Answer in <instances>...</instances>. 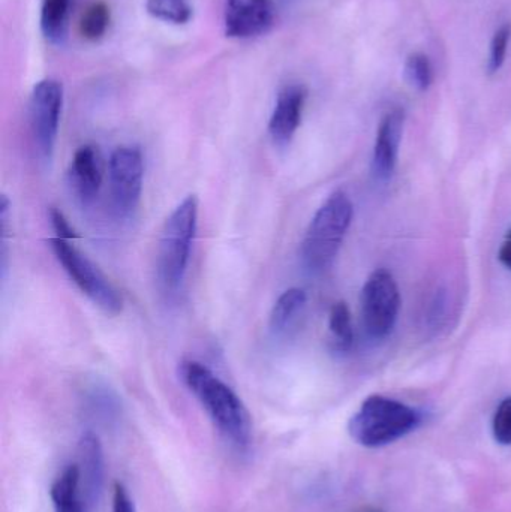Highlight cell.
I'll list each match as a JSON object with an SVG mask.
<instances>
[{
	"mask_svg": "<svg viewBox=\"0 0 511 512\" xmlns=\"http://www.w3.org/2000/svg\"><path fill=\"white\" fill-rule=\"evenodd\" d=\"M180 379L197 397L219 432L237 448L251 444V415L245 403L209 367L186 360L179 367Z\"/></svg>",
	"mask_w": 511,
	"mask_h": 512,
	"instance_id": "obj_1",
	"label": "cell"
},
{
	"mask_svg": "<svg viewBox=\"0 0 511 512\" xmlns=\"http://www.w3.org/2000/svg\"><path fill=\"white\" fill-rule=\"evenodd\" d=\"M197 225L198 200L195 195H189L165 221L159 239L156 270L159 283L167 291H177L185 279Z\"/></svg>",
	"mask_w": 511,
	"mask_h": 512,
	"instance_id": "obj_2",
	"label": "cell"
},
{
	"mask_svg": "<svg viewBox=\"0 0 511 512\" xmlns=\"http://www.w3.org/2000/svg\"><path fill=\"white\" fill-rule=\"evenodd\" d=\"M420 417L413 408L384 396H371L351 418V438L363 447L377 448L404 438L419 426Z\"/></svg>",
	"mask_w": 511,
	"mask_h": 512,
	"instance_id": "obj_3",
	"label": "cell"
},
{
	"mask_svg": "<svg viewBox=\"0 0 511 512\" xmlns=\"http://www.w3.org/2000/svg\"><path fill=\"white\" fill-rule=\"evenodd\" d=\"M353 203L344 192H335L318 209L306 230L302 258L312 271H323L338 255L353 221Z\"/></svg>",
	"mask_w": 511,
	"mask_h": 512,
	"instance_id": "obj_4",
	"label": "cell"
},
{
	"mask_svg": "<svg viewBox=\"0 0 511 512\" xmlns=\"http://www.w3.org/2000/svg\"><path fill=\"white\" fill-rule=\"evenodd\" d=\"M48 243L69 279L95 306L107 315L114 316L122 312V295L86 255L81 254L71 243L57 237L48 240Z\"/></svg>",
	"mask_w": 511,
	"mask_h": 512,
	"instance_id": "obj_5",
	"label": "cell"
},
{
	"mask_svg": "<svg viewBox=\"0 0 511 512\" xmlns=\"http://www.w3.org/2000/svg\"><path fill=\"white\" fill-rule=\"evenodd\" d=\"M360 304L368 336L372 339L389 336L401 309V294L389 271L377 270L369 276L360 295Z\"/></svg>",
	"mask_w": 511,
	"mask_h": 512,
	"instance_id": "obj_6",
	"label": "cell"
},
{
	"mask_svg": "<svg viewBox=\"0 0 511 512\" xmlns=\"http://www.w3.org/2000/svg\"><path fill=\"white\" fill-rule=\"evenodd\" d=\"M62 108V83L45 78L35 84L30 96V126L36 149L45 162L53 159Z\"/></svg>",
	"mask_w": 511,
	"mask_h": 512,
	"instance_id": "obj_7",
	"label": "cell"
},
{
	"mask_svg": "<svg viewBox=\"0 0 511 512\" xmlns=\"http://www.w3.org/2000/svg\"><path fill=\"white\" fill-rule=\"evenodd\" d=\"M143 155L138 147H117L110 158V189L114 207L120 215L137 210L143 192Z\"/></svg>",
	"mask_w": 511,
	"mask_h": 512,
	"instance_id": "obj_8",
	"label": "cell"
},
{
	"mask_svg": "<svg viewBox=\"0 0 511 512\" xmlns=\"http://www.w3.org/2000/svg\"><path fill=\"white\" fill-rule=\"evenodd\" d=\"M275 18L272 0H225L224 26L228 38H257L272 29Z\"/></svg>",
	"mask_w": 511,
	"mask_h": 512,
	"instance_id": "obj_9",
	"label": "cell"
},
{
	"mask_svg": "<svg viewBox=\"0 0 511 512\" xmlns=\"http://www.w3.org/2000/svg\"><path fill=\"white\" fill-rule=\"evenodd\" d=\"M306 98H308V90L300 84L285 86L278 93L269 122L270 137L278 146H287L296 135L302 123Z\"/></svg>",
	"mask_w": 511,
	"mask_h": 512,
	"instance_id": "obj_10",
	"label": "cell"
},
{
	"mask_svg": "<svg viewBox=\"0 0 511 512\" xmlns=\"http://www.w3.org/2000/svg\"><path fill=\"white\" fill-rule=\"evenodd\" d=\"M405 113L401 108L389 111L378 126L372 170L380 180H389L398 164L399 146L404 134Z\"/></svg>",
	"mask_w": 511,
	"mask_h": 512,
	"instance_id": "obj_11",
	"label": "cell"
},
{
	"mask_svg": "<svg viewBox=\"0 0 511 512\" xmlns=\"http://www.w3.org/2000/svg\"><path fill=\"white\" fill-rule=\"evenodd\" d=\"M69 183L81 203H93L102 185V161L96 147L81 146L75 152L69 168Z\"/></svg>",
	"mask_w": 511,
	"mask_h": 512,
	"instance_id": "obj_12",
	"label": "cell"
},
{
	"mask_svg": "<svg viewBox=\"0 0 511 512\" xmlns=\"http://www.w3.org/2000/svg\"><path fill=\"white\" fill-rule=\"evenodd\" d=\"M80 451V474L84 478L86 498L90 505H95L101 498L104 486V451L98 435L93 432L83 433L78 442Z\"/></svg>",
	"mask_w": 511,
	"mask_h": 512,
	"instance_id": "obj_13",
	"label": "cell"
},
{
	"mask_svg": "<svg viewBox=\"0 0 511 512\" xmlns=\"http://www.w3.org/2000/svg\"><path fill=\"white\" fill-rule=\"evenodd\" d=\"M81 474L78 465H71L62 472L51 486V501L56 512H84L80 499Z\"/></svg>",
	"mask_w": 511,
	"mask_h": 512,
	"instance_id": "obj_14",
	"label": "cell"
},
{
	"mask_svg": "<svg viewBox=\"0 0 511 512\" xmlns=\"http://www.w3.org/2000/svg\"><path fill=\"white\" fill-rule=\"evenodd\" d=\"M71 0H42L41 32L51 44H62L68 27Z\"/></svg>",
	"mask_w": 511,
	"mask_h": 512,
	"instance_id": "obj_15",
	"label": "cell"
},
{
	"mask_svg": "<svg viewBox=\"0 0 511 512\" xmlns=\"http://www.w3.org/2000/svg\"><path fill=\"white\" fill-rule=\"evenodd\" d=\"M308 297L306 292L300 288H291L282 292L273 306L272 313H270V328L275 333H282L287 330L294 319L297 318L303 307H305Z\"/></svg>",
	"mask_w": 511,
	"mask_h": 512,
	"instance_id": "obj_16",
	"label": "cell"
},
{
	"mask_svg": "<svg viewBox=\"0 0 511 512\" xmlns=\"http://www.w3.org/2000/svg\"><path fill=\"white\" fill-rule=\"evenodd\" d=\"M110 21L111 12L107 3L101 2V0L90 3L86 11L81 15L80 24H78L80 35L83 36L86 41H99V39L104 38L105 33H107Z\"/></svg>",
	"mask_w": 511,
	"mask_h": 512,
	"instance_id": "obj_17",
	"label": "cell"
},
{
	"mask_svg": "<svg viewBox=\"0 0 511 512\" xmlns=\"http://www.w3.org/2000/svg\"><path fill=\"white\" fill-rule=\"evenodd\" d=\"M329 330L332 333L333 348L339 352L350 351L354 342L351 313L344 301L333 304L329 316Z\"/></svg>",
	"mask_w": 511,
	"mask_h": 512,
	"instance_id": "obj_18",
	"label": "cell"
},
{
	"mask_svg": "<svg viewBox=\"0 0 511 512\" xmlns=\"http://www.w3.org/2000/svg\"><path fill=\"white\" fill-rule=\"evenodd\" d=\"M147 12L156 20L186 24L192 18L191 0H147Z\"/></svg>",
	"mask_w": 511,
	"mask_h": 512,
	"instance_id": "obj_19",
	"label": "cell"
},
{
	"mask_svg": "<svg viewBox=\"0 0 511 512\" xmlns=\"http://www.w3.org/2000/svg\"><path fill=\"white\" fill-rule=\"evenodd\" d=\"M405 78L408 83L419 90L426 92L434 81V66L425 53H413L405 62Z\"/></svg>",
	"mask_w": 511,
	"mask_h": 512,
	"instance_id": "obj_20",
	"label": "cell"
},
{
	"mask_svg": "<svg viewBox=\"0 0 511 512\" xmlns=\"http://www.w3.org/2000/svg\"><path fill=\"white\" fill-rule=\"evenodd\" d=\"M511 41V24L506 23L495 32L491 41V51H489L488 72L497 74L503 68L506 62L507 51Z\"/></svg>",
	"mask_w": 511,
	"mask_h": 512,
	"instance_id": "obj_21",
	"label": "cell"
},
{
	"mask_svg": "<svg viewBox=\"0 0 511 512\" xmlns=\"http://www.w3.org/2000/svg\"><path fill=\"white\" fill-rule=\"evenodd\" d=\"M494 436L500 444L511 445V397L503 400L495 412Z\"/></svg>",
	"mask_w": 511,
	"mask_h": 512,
	"instance_id": "obj_22",
	"label": "cell"
},
{
	"mask_svg": "<svg viewBox=\"0 0 511 512\" xmlns=\"http://www.w3.org/2000/svg\"><path fill=\"white\" fill-rule=\"evenodd\" d=\"M48 216H50L51 228L56 233L57 239L66 240V242L78 239V234L75 233L74 228L71 227L68 219L65 218V215L59 209L51 207Z\"/></svg>",
	"mask_w": 511,
	"mask_h": 512,
	"instance_id": "obj_23",
	"label": "cell"
},
{
	"mask_svg": "<svg viewBox=\"0 0 511 512\" xmlns=\"http://www.w3.org/2000/svg\"><path fill=\"white\" fill-rule=\"evenodd\" d=\"M113 512H135L134 502L126 492L123 484H114L113 489Z\"/></svg>",
	"mask_w": 511,
	"mask_h": 512,
	"instance_id": "obj_24",
	"label": "cell"
},
{
	"mask_svg": "<svg viewBox=\"0 0 511 512\" xmlns=\"http://www.w3.org/2000/svg\"><path fill=\"white\" fill-rule=\"evenodd\" d=\"M500 261L503 262L504 267L511 270V230L509 231V234H507L506 242L501 246Z\"/></svg>",
	"mask_w": 511,
	"mask_h": 512,
	"instance_id": "obj_25",
	"label": "cell"
}]
</instances>
